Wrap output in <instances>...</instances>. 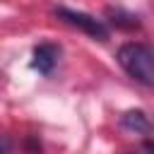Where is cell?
Segmentation results:
<instances>
[{
  "instance_id": "cell-1",
  "label": "cell",
  "mask_w": 154,
  "mask_h": 154,
  "mask_svg": "<svg viewBox=\"0 0 154 154\" xmlns=\"http://www.w3.org/2000/svg\"><path fill=\"white\" fill-rule=\"evenodd\" d=\"M120 67L144 87L154 84V53L144 43H123L118 48Z\"/></svg>"
},
{
  "instance_id": "cell-2",
  "label": "cell",
  "mask_w": 154,
  "mask_h": 154,
  "mask_svg": "<svg viewBox=\"0 0 154 154\" xmlns=\"http://www.w3.org/2000/svg\"><path fill=\"white\" fill-rule=\"evenodd\" d=\"M55 14H58L65 24H70V26L84 31V34L91 36V38H99V41L108 38V29H106V24H103L101 19L87 14V12H77V10H67V7H58Z\"/></svg>"
},
{
  "instance_id": "cell-3",
  "label": "cell",
  "mask_w": 154,
  "mask_h": 154,
  "mask_svg": "<svg viewBox=\"0 0 154 154\" xmlns=\"http://www.w3.org/2000/svg\"><path fill=\"white\" fill-rule=\"evenodd\" d=\"M58 55L60 51L53 46V43H41L34 48V60H31V67L38 70L41 75H51L55 63H58Z\"/></svg>"
},
{
  "instance_id": "cell-4",
  "label": "cell",
  "mask_w": 154,
  "mask_h": 154,
  "mask_svg": "<svg viewBox=\"0 0 154 154\" xmlns=\"http://www.w3.org/2000/svg\"><path fill=\"white\" fill-rule=\"evenodd\" d=\"M106 14H108L111 24L118 26V29H137V26H140V17L132 14V12H125V10H120V7H116V10L108 7Z\"/></svg>"
},
{
  "instance_id": "cell-5",
  "label": "cell",
  "mask_w": 154,
  "mask_h": 154,
  "mask_svg": "<svg viewBox=\"0 0 154 154\" xmlns=\"http://www.w3.org/2000/svg\"><path fill=\"white\" fill-rule=\"evenodd\" d=\"M120 123L128 128V130H135V132H149V120L142 111H128L123 113Z\"/></svg>"
},
{
  "instance_id": "cell-6",
  "label": "cell",
  "mask_w": 154,
  "mask_h": 154,
  "mask_svg": "<svg viewBox=\"0 0 154 154\" xmlns=\"http://www.w3.org/2000/svg\"><path fill=\"white\" fill-rule=\"evenodd\" d=\"M0 154H12V142L5 135H0Z\"/></svg>"
}]
</instances>
